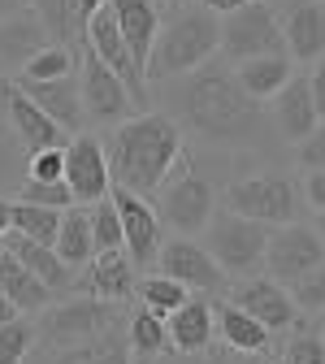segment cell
<instances>
[{
	"label": "cell",
	"instance_id": "22",
	"mask_svg": "<svg viewBox=\"0 0 325 364\" xmlns=\"http://www.w3.org/2000/svg\"><path fill=\"white\" fill-rule=\"evenodd\" d=\"M43 364H134L130 343H126V321L70 347H43Z\"/></svg>",
	"mask_w": 325,
	"mask_h": 364
},
{
	"label": "cell",
	"instance_id": "36",
	"mask_svg": "<svg viewBox=\"0 0 325 364\" xmlns=\"http://www.w3.org/2000/svg\"><path fill=\"white\" fill-rule=\"evenodd\" d=\"M39 334H35V321L31 316H14V321L0 326V364H26V355L35 351Z\"/></svg>",
	"mask_w": 325,
	"mask_h": 364
},
{
	"label": "cell",
	"instance_id": "51",
	"mask_svg": "<svg viewBox=\"0 0 325 364\" xmlns=\"http://www.w3.org/2000/svg\"><path fill=\"white\" fill-rule=\"evenodd\" d=\"M316 235H321V239H325V208H321V213H316Z\"/></svg>",
	"mask_w": 325,
	"mask_h": 364
},
{
	"label": "cell",
	"instance_id": "39",
	"mask_svg": "<svg viewBox=\"0 0 325 364\" xmlns=\"http://www.w3.org/2000/svg\"><path fill=\"white\" fill-rule=\"evenodd\" d=\"M287 291H291V299H295V308H299L304 316L321 312V308H325V260H321L312 273H304L299 282H291Z\"/></svg>",
	"mask_w": 325,
	"mask_h": 364
},
{
	"label": "cell",
	"instance_id": "27",
	"mask_svg": "<svg viewBox=\"0 0 325 364\" xmlns=\"http://www.w3.org/2000/svg\"><path fill=\"white\" fill-rule=\"evenodd\" d=\"M0 295H5L22 316H39L43 308H48L57 295L48 291V287H43L39 278H35V273L14 256V252H5V256H0Z\"/></svg>",
	"mask_w": 325,
	"mask_h": 364
},
{
	"label": "cell",
	"instance_id": "40",
	"mask_svg": "<svg viewBox=\"0 0 325 364\" xmlns=\"http://www.w3.org/2000/svg\"><path fill=\"white\" fill-rule=\"evenodd\" d=\"M282 364H325V343L321 334H312L308 326L304 330H291L287 347H282Z\"/></svg>",
	"mask_w": 325,
	"mask_h": 364
},
{
	"label": "cell",
	"instance_id": "41",
	"mask_svg": "<svg viewBox=\"0 0 325 364\" xmlns=\"http://www.w3.org/2000/svg\"><path fill=\"white\" fill-rule=\"evenodd\" d=\"M26 178H39V182H65V148L35 152L31 165H26Z\"/></svg>",
	"mask_w": 325,
	"mask_h": 364
},
{
	"label": "cell",
	"instance_id": "9",
	"mask_svg": "<svg viewBox=\"0 0 325 364\" xmlns=\"http://www.w3.org/2000/svg\"><path fill=\"white\" fill-rule=\"evenodd\" d=\"M78 96H82L87 122L109 126V130L139 113V105H134V96L126 91V82L96 53H91V48H82V57H78Z\"/></svg>",
	"mask_w": 325,
	"mask_h": 364
},
{
	"label": "cell",
	"instance_id": "10",
	"mask_svg": "<svg viewBox=\"0 0 325 364\" xmlns=\"http://www.w3.org/2000/svg\"><path fill=\"white\" fill-rule=\"evenodd\" d=\"M325 260V239L316 235V225H304V221H291V225H277L269 235V252H265V269L273 282H299L304 273H312L316 264Z\"/></svg>",
	"mask_w": 325,
	"mask_h": 364
},
{
	"label": "cell",
	"instance_id": "43",
	"mask_svg": "<svg viewBox=\"0 0 325 364\" xmlns=\"http://www.w3.org/2000/svg\"><path fill=\"white\" fill-rule=\"evenodd\" d=\"M148 364H230V347H208V351H165Z\"/></svg>",
	"mask_w": 325,
	"mask_h": 364
},
{
	"label": "cell",
	"instance_id": "16",
	"mask_svg": "<svg viewBox=\"0 0 325 364\" xmlns=\"http://www.w3.org/2000/svg\"><path fill=\"white\" fill-rule=\"evenodd\" d=\"M0 109H5V117H9V126H14V134H18V144L26 148V156L70 144V134H65L48 113H43L14 78H0Z\"/></svg>",
	"mask_w": 325,
	"mask_h": 364
},
{
	"label": "cell",
	"instance_id": "7",
	"mask_svg": "<svg viewBox=\"0 0 325 364\" xmlns=\"http://www.w3.org/2000/svg\"><path fill=\"white\" fill-rule=\"evenodd\" d=\"M117 321H126L122 304L91 299V295H70V299L48 304V308L39 312L35 334H39V347H70V343H82V338L105 334Z\"/></svg>",
	"mask_w": 325,
	"mask_h": 364
},
{
	"label": "cell",
	"instance_id": "49",
	"mask_svg": "<svg viewBox=\"0 0 325 364\" xmlns=\"http://www.w3.org/2000/svg\"><path fill=\"white\" fill-rule=\"evenodd\" d=\"M14 316H18V308H14L5 295H0V326H5V321H14Z\"/></svg>",
	"mask_w": 325,
	"mask_h": 364
},
{
	"label": "cell",
	"instance_id": "4",
	"mask_svg": "<svg viewBox=\"0 0 325 364\" xmlns=\"http://www.w3.org/2000/svg\"><path fill=\"white\" fill-rule=\"evenodd\" d=\"M221 204L239 217H252L269 230L277 225H291L304 217V182L291 173V169H256V173H243L235 182H225V196Z\"/></svg>",
	"mask_w": 325,
	"mask_h": 364
},
{
	"label": "cell",
	"instance_id": "31",
	"mask_svg": "<svg viewBox=\"0 0 325 364\" xmlns=\"http://www.w3.org/2000/svg\"><path fill=\"white\" fill-rule=\"evenodd\" d=\"M57 256L70 269H87L96 260V239H91V213L82 204L61 213V235H57Z\"/></svg>",
	"mask_w": 325,
	"mask_h": 364
},
{
	"label": "cell",
	"instance_id": "54",
	"mask_svg": "<svg viewBox=\"0 0 325 364\" xmlns=\"http://www.w3.org/2000/svg\"><path fill=\"white\" fill-rule=\"evenodd\" d=\"M321 343H325V334H321Z\"/></svg>",
	"mask_w": 325,
	"mask_h": 364
},
{
	"label": "cell",
	"instance_id": "2",
	"mask_svg": "<svg viewBox=\"0 0 325 364\" xmlns=\"http://www.w3.org/2000/svg\"><path fill=\"white\" fill-rule=\"evenodd\" d=\"M105 152H109L113 187H126L134 196L152 200L161 191V182L169 178V169L178 165V156L187 152V134L169 113L148 109L113 126L105 139Z\"/></svg>",
	"mask_w": 325,
	"mask_h": 364
},
{
	"label": "cell",
	"instance_id": "32",
	"mask_svg": "<svg viewBox=\"0 0 325 364\" xmlns=\"http://www.w3.org/2000/svg\"><path fill=\"white\" fill-rule=\"evenodd\" d=\"M14 235L57 247V235H61V213H57V208H43V204L14 200Z\"/></svg>",
	"mask_w": 325,
	"mask_h": 364
},
{
	"label": "cell",
	"instance_id": "5",
	"mask_svg": "<svg viewBox=\"0 0 325 364\" xmlns=\"http://www.w3.org/2000/svg\"><path fill=\"white\" fill-rule=\"evenodd\" d=\"M152 208L161 213V221L169 225L174 235H182V239L204 235L208 217L217 213V196H213V182L204 178V169L196 165L191 148L178 156V165L161 182V191L152 196Z\"/></svg>",
	"mask_w": 325,
	"mask_h": 364
},
{
	"label": "cell",
	"instance_id": "17",
	"mask_svg": "<svg viewBox=\"0 0 325 364\" xmlns=\"http://www.w3.org/2000/svg\"><path fill=\"white\" fill-rule=\"evenodd\" d=\"M74 291L109 304H130L139 295V269L130 264L126 252H100L82 269V278H74Z\"/></svg>",
	"mask_w": 325,
	"mask_h": 364
},
{
	"label": "cell",
	"instance_id": "15",
	"mask_svg": "<svg viewBox=\"0 0 325 364\" xmlns=\"http://www.w3.org/2000/svg\"><path fill=\"white\" fill-rule=\"evenodd\" d=\"M87 48L96 53V57H100V61H105V65L126 82V91L134 96L139 113H148V78H144V70L134 65L130 43H126V35H122V26H117V18H113V9H109V5L87 22Z\"/></svg>",
	"mask_w": 325,
	"mask_h": 364
},
{
	"label": "cell",
	"instance_id": "12",
	"mask_svg": "<svg viewBox=\"0 0 325 364\" xmlns=\"http://www.w3.org/2000/svg\"><path fill=\"white\" fill-rule=\"evenodd\" d=\"M156 273L182 282L191 295H221V291L230 287L225 269L208 256V247H204L200 239H182V235L165 239V247H161V256H156Z\"/></svg>",
	"mask_w": 325,
	"mask_h": 364
},
{
	"label": "cell",
	"instance_id": "38",
	"mask_svg": "<svg viewBox=\"0 0 325 364\" xmlns=\"http://www.w3.org/2000/svg\"><path fill=\"white\" fill-rule=\"evenodd\" d=\"M18 200L26 204H43V208H74V196H70V182H39V178H26L22 187H18Z\"/></svg>",
	"mask_w": 325,
	"mask_h": 364
},
{
	"label": "cell",
	"instance_id": "21",
	"mask_svg": "<svg viewBox=\"0 0 325 364\" xmlns=\"http://www.w3.org/2000/svg\"><path fill=\"white\" fill-rule=\"evenodd\" d=\"M109 9H113V18L122 26L126 43H130L134 65L144 70V78H148V57H152V43L161 35V9H156V0H109Z\"/></svg>",
	"mask_w": 325,
	"mask_h": 364
},
{
	"label": "cell",
	"instance_id": "19",
	"mask_svg": "<svg viewBox=\"0 0 325 364\" xmlns=\"http://www.w3.org/2000/svg\"><path fill=\"white\" fill-rule=\"evenodd\" d=\"M273 130H277V139H287V144H304L308 134L321 126L316 117V100H312V78L308 74H291V82L273 96Z\"/></svg>",
	"mask_w": 325,
	"mask_h": 364
},
{
	"label": "cell",
	"instance_id": "8",
	"mask_svg": "<svg viewBox=\"0 0 325 364\" xmlns=\"http://www.w3.org/2000/svg\"><path fill=\"white\" fill-rule=\"evenodd\" d=\"M273 53H287V39L269 0H252V5L221 18V57L230 65L252 57H273Z\"/></svg>",
	"mask_w": 325,
	"mask_h": 364
},
{
	"label": "cell",
	"instance_id": "42",
	"mask_svg": "<svg viewBox=\"0 0 325 364\" xmlns=\"http://www.w3.org/2000/svg\"><path fill=\"white\" fill-rule=\"evenodd\" d=\"M295 165L308 173V169H325V122L308 134L304 144H295Z\"/></svg>",
	"mask_w": 325,
	"mask_h": 364
},
{
	"label": "cell",
	"instance_id": "23",
	"mask_svg": "<svg viewBox=\"0 0 325 364\" xmlns=\"http://www.w3.org/2000/svg\"><path fill=\"white\" fill-rule=\"evenodd\" d=\"M0 243H5V252H14L31 273H35V278L43 282V287H48L53 295H61V291H74V269L57 256V247H48V243H35V239H22V235H5V239H0Z\"/></svg>",
	"mask_w": 325,
	"mask_h": 364
},
{
	"label": "cell",
	"instance_id": "34",
	"mask_svg": "<svg viewBox=\"0 0 325 364\" xmlns=\"http://www.w3.org/2000/svg\"><path fill=\"white\" fill-rule=\"evenodd\" d=\"M65 74H78V53L65 48V43H43L18 78L22 82H48V78H65Z\"/></svg>",
	"mask_w": 325,
	"mask_h": 364
},
{
	"label": "cell",
	"instance_id": "37",
	"mask_svg": "<svg viewBox=\"0 0 325 364\" xmlns=\"http://www.w3.org/2000/svg\"><path fill=\"white\" fill-rule=\"evenodd\" d=\"M91 213V239H96V256L100 252H122L126 239H122V217H117V204L105 196L87 208Z\"/></svg>",
	"mask_w": 325,
	"mask_h": 364
},
{
	"label": "cell",
	"instance_id": "45",
	"mask_svg": "<svg viewBox=\"0 0 325 364\" xmlns=\"http://www.w3.org/2000/svg\"><path fill=\"white\" fill-rule=\"evenodd\" d=\"M308 78H312V100H316V117L325 122V57L308 70Z\"/></svg>",
	"mask_w": 325,
	"mask_h": 364
},
{
	"label": "cell",
	"instance_id": "13",
	"mask_svg": "<svg viewBox=\"0 0 325 364\" xmlns=\"http://www.w3.org/2000/svg\"><path fill=\"white\" fill-rule=\"evenodd\" d=\"M235 299L247 316H256V321L269 330V334H291V330H304L308 326V316L295 308L291 291L282 282H273L269 273H252V278H239L235 287Z\"/></svg>",
	"mask_w": 325,
	"mask_h": 364
},
{
	"label": "cell",
	"instance_id": "25",
	"mask_svg": "<svg viewBox=\"0 0 325 364\" xmlns=\"http://www.w3.org/2000/svg\"><path fill=\"white\" fill-rule=\"evenodd\" d=\"M165 326H169V347L174 351H208L213 338H217V321H213L208 295H191Z\"/></svg>",
	"mask_w": 325,
	"mask_h": 364
},
{
	"label": "cell",
	"instance_id": "24",
	"mask_svg": "<svg viewBox=\"0 0 325 364\" xmlns=\"http://www.w3.org/2000/svg\"><path fill=\"white\" fill-rule=\"evenodd\" d=\"M213 321H217V338H221V347H230V351H243V355H252V351H269V343H273V334L256 321V316H247L235 299H217L213 304Z\"/></svg>",
	"mask_w": 325,
	"mask_h": 364
},
{
	"label": "cell",
	"instance_id": "29",
	"mask_svg": "<svg viewBox=\"0 0 325 364\" xmlns=\"http://www.w3.org/2000/svg\"><path fill=\"white\" fill-rule=\"evenodd\" d=\"M291 74H295V61H291V53H273V57H252V61H239L235 65V78H239V87L247 91L252 100H260V105H269L277 91H282L287 82H291Z\"/></svg>",
	"mask_w": 325,
	"mask_h": 364
},
{
	"label": "cell",
	"instance_id": "3",
	"mask_svg": "<svg viewBox=\"0 0 325 364\" xmlns=\"http://www.w3.org/2000/svg\"><path fill=\"white\" fill-rule=\"evenodd\" d=\"M221 53V18L204 5H182L178 18H169L152 43L148 57V82H174L182 74H191L208 65Z\"/></svg>",
	"mask_w": 325,
	"mask_h": 364
},
{
	"label": "cell",
	"instance_id": "47",
	"mask_svg": "<svg viewBox=\"0 0 325 364\" xmlns=\"http://www.w3.org/2000/svg\"><path fill=\"white\" fill-rule=\"evenodd\" d=\"M105 5H109V0H78V14H82V22H91V18H96Z\"/></svg>",
	"mask_w": 325,
	"mask_h": 364
},
{
	"label": "cell",
	"instance_id": "48",
	"mask_svg": "<svg viewBox=\"0 0 325 364\" xmlns=\"http://www.w3.org/2000/svg\"><path fill=\"white\" fill-rule=\"evenodd\" d=\"M22 9H26V0H0V18H14Z\"/></svg>",
	"mask_w": 325,
	"mask_h": 364
},
{
	"label": "cell",
	"instance_id": "46",
	"mask_svg": "<svg viewBox=\"0 0 325 364\" xmlns=\"http://www.w3.org/2000/svg\"><path fill=\"white\" fill-rule=\"evenodd\" d=\"M9 230H14V200L0 196V239H5Z\"/></svg>",
	"mask_w": 325,
	"mask_h": 364
},
{
	"label": "cell",
	"instance_id": "20",
	"mask_svg": "<svg viewBox=\"0 0 325 364\" xmlns=\"http://www.w3.org/2000/svg\"><path fill=\"white\" fill-rule=\"evenodd\" d=\"M14 82H18L26 96L65 130V134H78V130H82L87 113H82V96H78V74L48 78V82H22V78H14Z\"/></svg>",
	"mask_w": 325,
	"mask_h": 364
},
{
	"label": "cell",
	"instance_id": "52",
	"mask_svg": "<svg viewBox=\"0 0 325 364\" xmlns=\"http://www.w3.org/2000/svg\"><path fill=\"white\" fill-rule=\"evenodd\" d=\"M0 256H5V243H0Z\"/></svg>",
	"mask_w": 325,
	"mask_h": 364
},
{
	"label": "cell",
	"instance_id": "11",
	"mask_svg": "<svg viewBox=\"0 0 325 364\" xmlns=\"http://www.w3.org/2000/svg\"><path fill=\"white\" fill-rule=\"evenodd\" d=\"M109 200L117 204L122 217V239H126V256L134 269H156V256L165 247V221L152 208V200L134 196L126 187H109Z\"/></svg>",
	"mask_w": 325,
	"mask_h": 364
},
{
	"label": "cell",
	"instance_id": "6",
	"mask_svg": "<svg viewBox=\"0 0 325 364\" xmlns=\"http://www.w3.org/2000/svg\"><path fill=\"white\" fill-rule=\"evenodd\" d=\"M269 225L230 213L225 204L208 217L204 225V247L208 256L225 269V278H252L265 269V252H269Z\"/></svg>",
	"mask_w": 325,
	"mask_h": 364
},
{
	"label": "cell",
	"instance_id": "50",
	"mask_svg": "<svg viewBox=\"0 0 325 364\" xmlns=\"http://www.w3.org/2000/svg\"><path fill=\"white\" fill-rule=\"evenodd\" d=\"M239 364H273V355H269V351H252V355H243Z\"/></svg>",
	"mask_w": 325,
	"mask_h": 364
},
{
	"label": "cell",
	"instance_id": "30",
	"mask_svg": "<svg viewBox=\"0 0 325 364\" xmlns=\"http://www.w3.org/2000/svg\"><path fill=\"white\" fill-rule=\"evenodd\" d=\"M126 343H130V355H134L139 364L165 355V351H169V326H165V316L148 312L144 304L130 308V312H126Z\"/></svg>",
	"mask_w": 325,
	"mask_h": 364
},
{
	"label": "cell",
	"instance_id": "26",
	"mask_svg": "<svg viewBox=\"0 0 325 364\" xmlns=\"http://www.w3.org/2000/svg\"><path fill=\"white\" fill-rule=\"evenodd\" d=\"M48 43V31L39 26V18L31 9L14 14V18H0V70H26V61Z\"/></svg>",
	"mask_w": 325,
	"mask_h": 364
},
{
	"label": "cell",
	"instance_id": "44",
	"mask_svg": "<svg viewBox=\"0 0 325 364\" xmlns=\"http://www.w3.org/2000/svg\"><path fill=\"white\" fill-rule=\"evenodd\" d=\"M299 182H304V200L321 213V208H325V169H308Z\"/></svg>",
	"mask_w": 325,
	"mask_h": 364
},
{
	"label": "cell",
	"instance_id": "33",
	"mask_svg": "<svg viewBox=\"0 0 325 364\" xmlns=\"http://www.w3.org/2000/svg\"><path fill=\"white\" fill-rule=\"evenodd\" d=\"M139 304H144L148 312H156V316H169L191 299V291L182 287V282H174V278H165V273H152V278H139V295H134Z\"/></svg>",
	"mask_w": 325,
	"mask_h": 364
},
{
	"label": "cell",
	"instance_id": "14",
	"mask_svg": "<svg viewBox=\"0 0 325 364\" xmlns=\"http://www.w3.org/2000/svg\"><path fill=\"white\" fill-rule=\"evenodd\" d=\"M65 182H70L74 204H82V208H91L96 200L109 196L113 173H109V152H105L100 134H91V130L70 134V144H65Z\"/></svg>",
	"mask_w": 325,
	"mask_h": 364
},
{
	"label": "cell",
	"instance_id": "28",
	"mask_svg": "<svg viewBox=\"0 0 325 364\" xmlns=\"http://www.w3.org/2000/svg\"><path fill=\"white\" fill-rule=\"evenodd\" d=\"M26 9L39 18V26L48 31V43H65L82 57L87 48V22L78 14V0H26Z\"/></svg>",
	"mask_w": 325,
	"mask_h": 364
},
{
	"label": "cell",
	"instance_id": "53",
	"mask_svg": "<svg viewBox=\"0 0 325 364\" xmlns=\"http://www.w3.org/2000/svg\"><path fill=\"white\" fill-rule=\"evenodd\" d=\"M0 78H5V70H0Z\"/></svg>",
	"mask_w": 325,
	"mask_h": 364
},
{
	"label": "cell",
	"instance_id": "35",
	"mask_svg": "<svg viewBox=\"0 0 325 364\" xmlns=\"http://www.w3.org/2000/svg\"><path fill=\"white\" fill-rule=\"evenodd\" d=\"M26 165H31V156L18 144L5 109H0V187H22V182H26Z\"/></svg>",
	"mask_w": 325,
	"mask_h": 364
},
{
	"label": "cell",
	"instance_id": "1",
	"mask_svg": "<svg viewBox=\"0 0 325 364\" xmlns=\"http://www.w3.org/2000/svg\"><path fill=\"white\" fill-rule=\"evenodd\" d=\"M169 117L182 126V134L200 139L204 148H260L269 139V113L260 100H252L235 78V65L225 57H213L208 65L165 82Z\"/></svg>",
	"mask_w": 325,
	"mask_h": 364
},
{
	"label": "cell",
	"instance_id": "18",
	"mask_svg": "<svg viewBox=\"0 0 325 364\" xmlns=\"http://www.w3.org/2000/svg\"><path fill=\"white\" fill-rule=\"evenodd\" d=\"M282 39L291 61H321L325 57V0H287L282 9Z\"/></svg>",
	"mask_w": 325,
	"mask_h": 364
}]
</instances>
